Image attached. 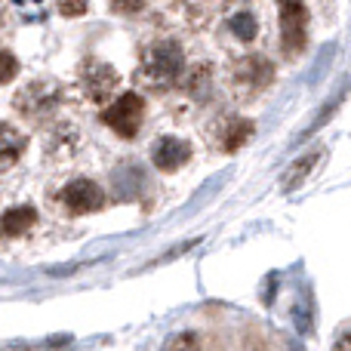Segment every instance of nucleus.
I'll return each instance as SVG.
<instances>
[{
	"mask_svg": "<svg viewBox=\"0 0 351 351\" xmlns=\"http://www.w3.org/2000/svg\"><path fill=\"white\" fill-rule=\"evenodd\" d=\"M25 148H28L25 133H19L16 127H10V123L0 121V173H6L10 167H16L19 158L25 154Z\"/></svg>",
	"mask_w": 351,
	"mask_h": 351,
	"instance_id": "obj_10",
	"label": "nucleus"
},
{
	"mask_svg": "<svg viewBox=\"0 0 351 351\" xmlns=\"http://www.w3.org/2000/svg\"><path fill=\"white\" fill-rule=\"evenodd\" d=\"M268 80H271V65L262 56H247L234 68V90L241 96H253V93L265 90Z\"/></svg>",
	"mask_w": 351,
	"mask_h": 351,
	"instance_id": "obj_6",
	"label": "nucleus"
},
{
	"mask_svg": "<svg viewBox=\"0 0 351 351\" xmlns=\"http://www.w3.org/2000/svg\"><path fill=\"white\" fill-rule=\"evenodd\" d=\"M37 222V210L34 206H12V210L3 213V219H0V234L3 237H22L25 231H31Z\"/></svg>",
	"mask_w": 351,
	"mask_h": 351,
	"instance_id": "obj_11",
	"label": "nucleus"
},
{
	"mask_svg": "<svg viewBox=\"0 0 351 351\" xmlns=\"http://www.w3.org/2000/svg\"><path fill=\"white\" fill-rule=\"evenodd\" d=\"M280 34H284V53L299 56L308 43V10L302 0H280Z\"/></svg>",
	"mask_w": 351,
	"mask_h": 351,
	"instance_id": "obj_4",
	"label": "nucleus"
},
{
	"mask_svg": "<svg viewBox=\"0 0 351 351\" xmlns=\"http://www.w3.org/2000/svg\"><path fill=\"white\" fill-rule=\"evenodd\" d=\"M152 160L160 173H176L179 167H185L191 160V145L185 139H176V136H164V139L154 142Z\"/></svg>",
	"mask_w": 351,
	"mask_h": 351,
	"instance_id": "obj_9",
	"label": "nucleus"
},
{
	"mask_svg": "<svg viewBox=\"0 0 351 351\" xmlns=\"http://www.w3.org/2000/svg\"><path fill=\"white\" fill-rule=\"evenodd\" d=\"M182 47L173 40H158L145 49V59L139 68V80H145L154 90H167L182 77V65H185Z\"/></svg>",
	"mask_w": 351,
	"mask_h": 351,
	"instance_id": "obj_1",
	"label": "nucleus"
},
{
	"mask_svg": "<svg viewBox=\"0 0 351 351\" xmlns=\"http://www.w3.org/2000/svg\"><path fill=\"white\" fill-rule=\"evenodd\" d=\"M206 80H210V68H197V71H191V77H188V90L194 93V96H204L206 93Z\"/></svg>",
	"mask_w": 351,
	"mask_h": 351,
	"instance_id": "obj_16",
	"label": "nucleus"
},
{
	"mask_svg": "<svg viewBox=\"0 0 351 351\" xmlns=\"http://www.w3.org/2000/svg\"><path fill=\"white\" fill-rule=\"evenodd\" d=\"M19 74V59L12 53H0V84H10Z\"/></svg>",
	"mask_w": 351,
	"mask_h": 351,
	"instance_id": "obj_15",
	"label": "nucleus"
},
{
	"mask_svg": "<svg viewBox=\"0 0 351 351\" xmlns=\"http://www.w3.org/2000/svg\"><path fill=\"white\" fill-rule=\"evenodd\" d=\"M164 351H200V339L197 333H176L167 339Z\"/></svg>",
	"mask_w": 351,
	"mask_h": 351,
	"instance_id": "obj_14",
	"label": "nucleus"
},
{
	"mask_svg": "<svg viewBox=\"0 0 351 351\" xmlns=\"http://www.w3.org/2000/svg\"><path fill=\"white\" fill-rule=\"evenodd\" d=\"M250 136H253V121H247V117H222V121L213 127V142H216L222 152H237V148H243L250 142Z\"/></svg>",
	"mask_w": 351,
	"mask_h": 351,
	"instance_id": "obj_8",
	"label": "nucleus"
},
{
	"mask_svg": "<svg viewBox=\"0 0 351 351\" xmlns=\"http://www.w3.org/2000/svg\"><path fill=\"white\" fill-rule=\"evenodd\" d=\"M114 12H139L145 6V0H108Z\"/></svg>",
	"mask_w": 351,
	"mask_h": 351,
	"instance_id": "obj_19",
	"label": "nucleus"
},
{
	"mask_svg": "<svg viewBox=\"0 0 351 351\" xmlns=\"http://www.w3.org/2000/svg\"><path fill=\"white\" fill-rule=\"evenodd\" d=\"M330 351H351V321H346L342 327H336L333 348H330Z\"/></svg>",
	"mask_w": 351,
	"mask_h": 351,
	"instance_id": "obj_17",
	"label": "nucleus"
},
{
	"mask_svg": "<svg viewBox=\"0 0 351 351\" xmlns=\"http://www.w3.org/2000/svg\"><path fill=\"white\" fill-rule=\"evenodd\" d=\"M59 204L68 216H86L105 206V191L93 179H74L59 191Z\"/></svg>",
	"mask_w": 351,
	"mask_h": 351,
	"instance_id": "obj_5",
	"label": "nucleus"
},
{
	"mask_svg": "<svg viewBox=\"0 0 351 351\" xmlns=\"http://www.w3.org/2000/svg\"><path fill=\"white\" fill-rule=\"evenodd\" d=\"M62 99V93L56 90L53 84H31V86H25L22 93H19V99H16V108L22 111L25 117H43V114H49V111L56 108V102Z\"/></svg>",
	"mask_w": 351,
	"mask_h": 351,
	"instance_id": "obj_7",
	"label": "nucleus"
},
{
	"mask_svg": "<svg viewBox=\"0 0 351 351\" xmlns=\"http://www.w3.org/2000/svg\"><path fill=\"white\" fill-rule=\"evenodd\" d=\"M231 31H234V37L237 40H253L256 34H259V22H256V16L253 12H237V16H231Z\"/></svg>",
	"mask_w": 351,
	"mask_h": 351,
	"instance_id": "obj_13",
	"label": "nucleus"
},
{
	"mask_svg": "<svg viewBox=\"0 0 351 351\" xmlns=\"http://www.w3.org/2000/svg\"><path fill=\"white\" fill-rule=\"evenodd\" d=\"M142 117H145V102H142L139 93H123L117 102H111L102 111V123H108L117 136L123 139H133L142 127Z\"/></svg>",
	"mask_w": 351,
	"mask_h": 351,
	"instance_id": "obj_2",
	"label": "nucleus"
},
{
	"mask_svg": "<svg viewBox=\"0 0 351 351\" xmlns=\"http://www.w3.org/2000/svg\"><path fill=\"white\" fill-rule=\"evenodd\" d=\"M117 84H121V77H117V71L108 65V62L86 59L84 65H80V90H84V96L90 99V102L105 105L111 96H114Z\"/></svg>",
	"mask_w": 351,
	"mask_h": 351,
	"instance_id": "obj_3",
	"label": "nucleus"
},
{
	"mask_svg": "<svg viewBox=\"0 0 351 351\" xmlns=\"http://www.w3.org/2000/svg\"><path fill=\"white\" fill-rule=\"evenodd\" d=\"M86 10H90V3H86V0H59V12H62V16H84Z\"/></svg>",
	"mask_w": 351,
	"mask_h": 351,
	"instance_id": "obj_18",
	"label": "nucleus"
},
{
	"mask_svg": "<svg viewBox=\"0 0 351 351\" xmlns=\"http://www.w3.org/2000/svg\"><path fill=\"white\" fill-rule=\"evenodd\" d=\"M317 158H321V154H305V158H299L296 164L290 167V173L284 176V188H287V191H293V188H299V185H302V182H305V176H308L311 170H315Z\"/></svg>",
	"mask_w": 351,
	"mask_h": 351,
	"instance_id": "obj_12",
	"label": "nucleus"
}]
</instances>
